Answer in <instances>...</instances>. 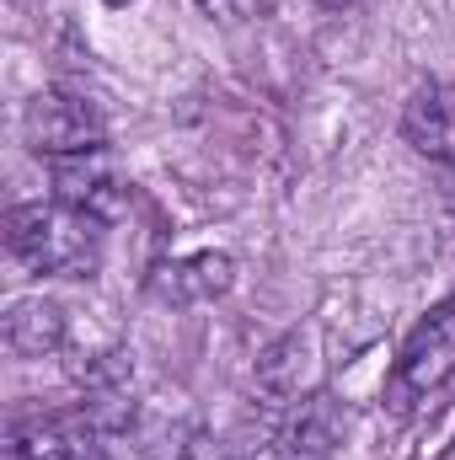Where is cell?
Here are the masks:
<instances>
[{
    "label": "cell",
    "instance_id": "6da1fadb",
    "mask_svg": "<svg viewBox=\"0 0 455 460\" xmlns=\"http://www.w3.org/2000/svg\"><path fill=\"white\" fill-rule=\"evenodd\" d=\"M5 246L16 262L49 279H92L103 262V220L70 204H16L5 215Z\"/></svg>",
    "mask_w": 455,
    "mask_h": 460
},
{
    "label": "cell",
    "instance_id": "7a4b0ae2",
    "mask_svg": "<svg viewBox=\"0 0 455 460\" xmlns=\"http://www.w3.org/2000/svg\"><path fill=\"white\" fill-rule=\"evenodd\" d=\"M455 375V300L434 305L397 353V369H391V385H386V402L397 412H413L418 402H429L445 380Z\"/></svg>",
    "mask_w": 455,
    "mask_h": 460
},
{
    "label": "cell",
    "instance_id": "3957f363",
    "mask_svg": "<svg viewBox=\"0 0 455 460\" xmlns=\"http://www.w3.org/2000/svg\"><path fill=\"white\" fill-rule=\"evenodd\" d=\"M22 139L38 150V155H86V150H103L108 145V123L97 113V102L65 92V86H43L27 108H22Z\"/></svg>",
    "mask_w": 455,
    "mask_h": 460
},
{
    "label": "cell",
    "instance_id": "277c9868",
    "mask_svg": "<svg viewBox=\"0 0 455 460\" xmlns=\"http://www.w3.org/2000/svg\"><path fill=\"white\" fill-rule=\"evenodd\" d=\"M54 199L81 209V215H92V220H103V226H113V220L129 215L134 193H129V177L113 166L108 150H86V155L54 161Z\"/></svg>",
    "mask_w": 455,
    "mask_h": 460
},
{
    "label": "cell",
    "instance_id": "5b68a950",
    "mask_svg": "<svg viewBox=\"0 0 455 460\" xmlns=\"http://www.w3.org/2000/svg\"><path fill=\"white\" fill-rule=\"evenodd\" d=\"M230 284H236V262L226 252H188V257H172L150 273V289L166 305H210Z\"/></svg>",
    "mask_w": 455,
    "mask_h": 460
},
{
    "label": "cell",
    "instance_id": "8992f818",
    "mask_svg": "<svg viewBox=\"0 0 455 460\" xmlns=\"http://www.w3.org/2000/svg\"><path fill=\"white\" fill-rule=\"evenodd\" d=\"M402 139L429 155V161H455V86L451 81H418L407 108H402Z\"/></svg>",
    "mask_w": 455,
    "mask_h": 460
},
{
    "label": "cell",
    "instance_id": "52a82bcc",
    "mask_svg": "<svg viewBox=\"0 0 455 460\" xmlns=\"http://www.w3.org/2000/svg\"><path fill=\"white\" fill-rule=\"evenodd\" d=\"M59 343H65V311H59L54 300L27 295V300H16V305L5 311V348H11V353L43 358V353H54Z\"/></svg>",
    "mask_w": 455,
    "mask_h": 460
},
{
    "label": "cell",
    "instance_id": "ba28073f",
    "mask_svg": "<svg viewBox=\"0 0 455 460\" xmlns=\"http://www.w3.org/2000/svg\"><path fill=\"white\" fill-rule=\"evenodd\" d=\"M11 460H103L92 434L59 423V418H32L11 429Z\"/></svg>",
    "mask_w": 455,
    "mask_h": 460
},
{
    "label": "cell",
    "instance_id": "9c48e42d",
    "mask_svg": "<svg viewBox=\"0 0 455 460\" xmlns=\"http://www.w3.org/2000/svg\"><path fill=\"white\" fill-rule=\"evenodd\" d=\"M333 445H338V407L327 396H311L290 418V429L279 439V460H327Z\"/></svg>",
    "mask_w": 455,
    "mask_h": 460
},
{
    "label": "cell",
    "instance_id": "30bf717a",
    "mask_svg": "<svg viewBox=\"0 0 455 460\" xmlns=\"http://www.w3.org/2000/svg\"><path fill=\"white\" fill-rule=\"evenodd\" d=\"M210 22H226V27H241V22H257V16H268V5L273 0H193Z\"/></svg>",
    "mask_w": 455,
    "mask_h": 460
},
{
    "label": "cell",
    "instance_id": "8fae6325",
    "mask_svg": "<svg viewBox=\"0 0 455 460\" xmlns=\"http://www.w3.org/2000/svg\"><path fill=\"white\" fill-rule=\"evenodd\" d=\"M327 11H348V5H359V0H322Z\"/></svg>",
    "mask_w": 455,
    "mask_h": 460
},
{
    "label": "cell",
    "instance_id": "7c38bea8",
    "mask_svg": "<svg viewBox=\"0 0 455 460\" xmlns=\"http://www.w3.org/2000/svg\"><path fill=\"white\" fill-rule=\"evenodd\" d=\"M103 5H129V0H103Z\"/></svg>",
    "mask_w": 455,
    "mask_h": 460
}]
</instances>
